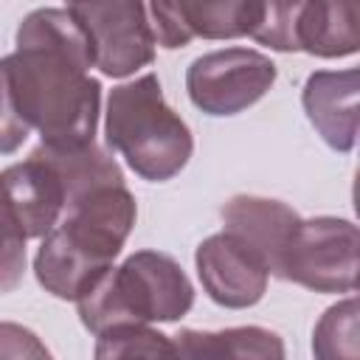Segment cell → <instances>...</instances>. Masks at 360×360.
Returning a JSON list of instances; mask_svg holds the SVG:
<instances>
[{"instance_id": "cell-1", "label": "cell", "mask_w": 360, "mask_h": 360, "mask_svg": "<svg viewBox=\"0 0 360 360\" xmlns=\"http://www.w3.org/2000/svg\"><path fill=\"white\" fill-rule=\"evenodd\" d=\"M6 65L17 110L39 143L73 149L96 141L101 82L90 76L93 48L68 8L25 14Z\"/></svg>"}, {"instance_id": "cell-2", "label": "cell", "mask_w": 360, "mask_h": 360, "mask_svg": "<svg viewBox=\"0 0 360 360\" xmlns=\"http://www.w3.org/2000/svg\"><path fill=\"white\" fill-rule=\"evenodd\" d=\"M138 205L124 180L96 183L68 197L62 217L42 236L34 276L45 292L76 301L121 253Z\"/></svg>"}, {"instance_id": "cell-3", "label": "cell", "mask_w": 360, "mask_h": 360, "mask_svg": "<svg viewBox=\"0 0 360 360\" xmlns=\"http://www.w3.org/2000/svg\"><path fill=\"white\" fill-rule=\"evenodd\" d=\"M194 304L186 270L160 250H138L118 267H107L79 298V321L98 335L115 323H172Z\"/></svg>"}, {"instance_id": "cell-4", "label": "cell", "mask_w": 360, "mask_h": 360, "mask_svg": "<svg viewBox=\"0 0 360 360\" xmlns=\"http://www.w3.org/2000/svg\"><path fill=\"white\" fill-rule=\"evenodd\" d=\"M104 135L107 146L149 183H163L180 174L194 152L191 129L166 104L155 73H143L110 90Z\"/></svg>"}, {"instance_id": "cell-5", "label": "cell", "mask_w": 360, "mask_h": 360, "mask_svg": "<svg viewBox=\"0 0 360 360\" xmlns=\"http://www.w3.org/2000/svg\"><path fill=\"white\" fill-rule=\"evenodd\" d=\"M357 225L343 217L298 219L281 262L278 278L315 292H354L357 287Z\"/></svg>"}, {"instance_id": "cell-6", "label": "cell", "mask_w": 360, "mask_h": 360, "mask_svg": "<svg viewBox=\"0 0 360 360\" xmlns=\"http://www.w3.org/2000/svg\"><path fill=\"white\" fill-rule=\"evenodd\" d=\"M93 48V65L124 79L155 59V34L143 0H65Z\"/></svg>"}, {"instance_id": "cell-7", "label": "cell", "mask_w": 360, "mask_h": 360, "mask_svg": "<svg viewBox=\"0 0 360 360\" xmlns=\"http://www.w3.org/2000/svg\"><path fill=\"white\" fill-rule=\"evenodd\" d=\"M270 56L253 48H225L197 56L186 70V93L205 115H236L253 107L276 82Z\"/></svg>"}, {"instance_id": "cell-8", "label": "cell", "mask_w": 360, "mask_h": 360, "mask_svg": "<svg viewBox=\"0 0 360 360\" xmlns=\"http://www.w3.org/2000/svg\"><path fill=\"white\" fill-rule=\"evenodd\" d=\"M149 14L155 42L166 51H177L194 37H250L259 17V0H149Z\"/></svg>"}, {"instance_id": "cell-9", "label": "cell", "mask_w": 360, "mask_h": 360, "mask_svg": "<svg viewBox=\"0 0 360 360\" xmlns=\"http://www.w3.org/2000/svg\"><path fill=\"white\" fill-rule=\"evenodd\" d=\"M194 264L205 295L225 309L259 304L270 281V270L262 256L231 231L205 236L197 245Z\"/></svg>"}, {"instance_id": "cell-10", "label": "cell", "mask_w": 360, "mask_h": 360, "mask_svg": "<svg viewBox=\"0 0 360 360\" xmlns=\"http://www.w3.org/2000/svg\"><path fill=\"white\" fill-rule=\"evenodd\" d=\"M357 90L360 70H315L307 76L301 90V104L323 138V143L335 152H352L357 141Z\"/></svg>"}, {"instance_id": "cell-11", "label": "cell", "mask_w": 360, "mask_h": 360, "mask_svg": "<svg viewBox=\"0 0 360 360\" xmlns=\"http://www.w3.org/2000/svg\"><path fill=\"white\" fill-rule=\"evenodd\" d=\"M0 183L28 239H42L65 211V186L56 169L37 149L25 160L3 169Z\"/></svg>"}, {"instance_id": "cell-12", "label": "cell", "mask_w": 360, "mask_h": 360, "mask_svg": "<svg viewBox=\"0 0 360 360\" xmlns=\"http://www.w3.org/2000/svg\"><path fill=\"white\" fill-rule=\"evenodd\" d=\"M298 214L270 197H256V194H236L222 205V225L242 242H248L262 262L267 264L270 276L278 273L281 253L298 225Z\"/></svg>"}, {"instance_id": "cell-13", "label": "cell", "mask_w": 360, "mask_h": 360, "mask_svg": "<svg viewBox=\"0 0 360 360\" xmlns=\"http://www.w3.org/2000/svg\"><path fill=\"white\" fill-rule=\"evenodd\" d=\"M295 42L298 51L321 59L357 53V0H307L298 17Z\"/></svg>"}, {"instance_id": "cell-14", "label": "cell", "mask_w": 360, "mask_h": 360, "mask_svg": "<svg viewBox=\"0 0 360 360\" xmlns=\"http://www.w3.org/2000/svg\"><path fill=\"white\" fill-rule=\"evenodd\" d=\"M174 354L188 360H281L284 343L276 332L264 326H231L219 332H200V329H180L174 338Z\"/></svg>"}, {"instance_id": "cell-15", "label": "cell", "mask_w": 360, "mask_h": 360, "mask_svg": "<svg viewBox=\"0 0 360 360\" xmlns=\"http://www.w3.org/2000/svg\"><path fill=\"white\" fill-rule=\"evenodd\" d=\"M312 354L321 360L360 357V304L354 295L332 304L312 332Z\"/></svg>"}, {"instance_id": "cell-16", "label": "cell", "mask_w": 360, "mask_h": 360, "mask_svg": "<svg viewBox=\"0 0 360 360\" xmlns=\"http://www.w3.org/2000/svg\"><path fill=\"white\" fill-rule=\"evenodd\" d=\"M93 354L98 360L110 357H177L174 340L149 323H115L96 335Z\"/></svg>"}, {"instance_id": "cell-17", "label": "cell", "mask_w": 360, "mask_h": 360, "mask_svg": "<svg viewBox=\"0 0 360 360\" xmlns=\"http://www.w3.org/2000/svg\"><path fill=\"white\" fill-rule=\"evenodd\" d=\"M304 3L307 0H259V17L250 37L259 45H267L270 51H281V53L298 51L295 28Z\"/></svg>"}, {"instance_id": "cell-18", "label": "cell", "mask_w": 360, "mask_h": 360, "mask_svg": "<svg viewBox=\"0 0 360 360\" xmlns=\"http://www.w3.org/2000/svg\"><path fill=\"white\" fill-rule=\"evenodd\" d=\"M25 228L0 183V292H11L20 287L25 276Z\"/></svg>"}, {"instance_id": "cell-19", "label": "cell", "mask_w": 360, "mask_h": 360, "mask_svg": "<svg viewBox=\"0 0 360 360\" xmlns=\"http://www.w3.org/2000/svg\"><path fill=\"white\" fill-rule=\"evenodd\" d=\"M28 135H31V129L22 121L17 101H14V93H11L6 56H0V155L17 152L28 141Z\"/></svg>"}, {"instance_id": "cell-20", "label": "cell", "mask_w": 360, "mask_h": 360, "mask_svg": "<svg viewBox=\"0 0 360 360\" xmlns=\"http://www.w3.org/2000/svg\"><path fill=\"white\" fill-rule=\"evenodd\" d=\"M39 338L20 323H0V357H48Z\"/></svg>"}]
</instances>
